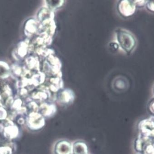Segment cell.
Instances as JSON below:
<instances>
[{
	"mask_svg": "<svg viewBox=\"0 0 154 154\" xmlns=\"http://www.w3.org/2000/svg\"><path fill=\"white\" fill-rule=\"evenodd\" d=\"M117 40L119 45L125 53L130 55L136 46V40L131 33L125 29H117L116 31Z\"/></svg>",
	"mask_w": 154,
	"mask_h": 154,
	"instance_id": "1",
	"label": "cell"
},
{
	"mask_svg": "<svg viewBox=\"0 0 154 154\" xmlns=\"http://www.w3.org/2000/svg\"><path fill=\"white\" fill-rule=\"evenodd\" d=\"M72 143L66 139L57 140L53 146V154H72Z\"/></svg>",
	"mask_w": 154,
	"mask_h": 154,
	"instance_id": "2",
	"label": "cell"
},
{
	"mask_svg": "<svg viewBox=\"0 0 154 154\" xmlns=\"http://www.w3.org/2000/svg\"><path fill=\"white\" fill-rule=\"evenodd\" d=\"M136 8L134 1H121L119 3L118 9L123 17H129L134 14Z\"/></svg>",
	"mask_w": 154,
	"mask_h": 154,
	"instance_id": "3",
	"label": "cell"
},
{
	"mask_svg": "<svg viewBox=\"0 0 154 154\" xmlns=\"http://www.w3.org/2000/svg\"><path fill=\"white\" fill-rule=\"evenodd\" d=\"M40 113L45 119L51 118L55 115L57 112V107L52 102H44L40 106Z\"/></svg>",
	"mask_w": 154,
	"mask_h": 154,
	"instance_id": "4",
	"label": "cell"
},
{
	"mask_svg": "<svg viewBox=\"0 0 154 154\" xmlns=\"http://www.w3.org/2000/svg\"><path fill=\"white\" fill-rule=\"evenodd\" d=\"M74 93L70 90H64L57 95V99L58 103L62 106H69L74 100Z\"/></svg>",
	"mask_w": 154,
	"mask_h": 154,
	"instance_id": "5",
	"label": "cell"
},
{
	"mask_svg": "<svg viewBox=\"0 0 154 154\" xmlns=\"http://www.w3.org/2000/svg\"><path fill=\"white\" fill-rule=\"evenodd\" d=\"M28 50V43L26 41L20 42L13 51V57L15 59L19 60L26 56Z\"/></svg>",
	"mask_w": 154,
	"mask_h": 154,
	"instance_id": "6",
	"label": "cell"
},
{
	"mask_svg": "<svg viewBox=\"0 0 154 154\" xmlns=\"http://www.w3.org/2000/svg\"><path fill=\"white\" fill-rule=\"evenodd\" d=\"M72 154H88L87 144L83 140H75L72 143Z\"/></svg>",
	"mask_w": 154,
	"mask_h": 154,
	"instance_id": "7",
	"label": "cell"
},
{
	"mask_svg": "<svg viewBox=\"0 0 154 154\" xmlns=\"http://www.w3.org/2000/svg\"><path fill=\"white\" fill-rule=\"evenodd\" d=\"M36 23L33 19L28 20L25 26V34L27 37H30L36 32Z\"/></svg>",
	"mask_w": 154,
	"mask_h": 154,
	"instance_id": "8",
	"label": "cell"
},
{
	"mask_svg": "<svg viewBox=\"0 0 154 154\" xmlns=\"http://www.w3.org/2000/svg\"><path fill=\"white\" fill-rule=\"evenodd\" d=\"M11 75V68L8 63L0 61V78H8Z\"/></svg>",
	"mask_w": 154,
	"mask_h": 154,
	"instance_id": "9",
	"label": "cell"
},
{
	"mask_svg": "<svg viewBox=\"0 0 154 154\" xmlns=\"http://www.w3.org/2000/svg\"><path fill=\"white\" fill-rule=\"evenodd\" d=\"M23 72V68L18 65L14 64L11 66V75L13 77H18L22 76Z\"/></svg>",
	"mask_w": 154,
	"mask_h": 154,
	"instance_id": "10",
	"label": "cell"
},
{
	"mask_svg": "<svg viewBox=\"0 0 154 154\" xmlns=\"http://www.w3.org/2000/svg\"><path fill=\"white\" fill-rule=\"evenodd\" d=\"M37 61H38V60L37 61L36 59L32 57H29L26 59V66L27 67L30 69H34L36 67L37 65Z\"/></svg>",
	"mask_w": 154,
	"mask_h": 154,
	"instance_id": "11",
	"label": "cell"
},
{
	"mask_svg": "<svg viewBox=\"0 0 154 154\" xmlns=\"http://www.w3.org/2000/svg\"><path fill=\"white\" fill-rule=\"evenodd\" d=\"M63 2H62V1H48L47 2L49 7L51 8H54V9L60 7L61 5L59 4H61V3Z\"/></svg>",
	"mask_w": 154,
	"mask_h": 154,
	"instance_id": "12",
	"label": "cell"
},
{
	"mask_svg": "<svg viewBox=\"0 0 154 154\" xmlns=\"http://www.w3.org/2000/svg\"><path fill=\"white\" fill-rule=\"evenodd\" d=\"M146 7L149 11L154 12V1H147Z\"/></svg>",
	"mask_w": 154,
	"mask_h": 154,
	"instance_id": "13",
	"label": "cell"
},
{
	"mask_svg": "<svg viewBox=\"0 0 154 154\" xmlns=\"http://www.w3.org/2000/svg\"><path fill=\"white\" fill-rule=\"evenodd\" d=\"M147 1H134L136 7H143L146 5Z\"/></svg>",
	"mask_w": 154,
	"mask_h": 154,
	"instance_id": "14",
	"label": "cell"
}]
</instances>
